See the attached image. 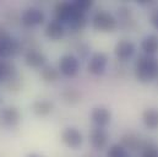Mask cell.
<instances>
[{"mask_svg": "<svg viewBox=\"0 0 158 157\" xmlns=\"http://www.w3.org/2000/svg\"><path fill=\"white\" fill-rule=\"evenodd\" d=\"M135 76L137 81L148 83L158 78V59L156 57L140 55L135 63Z\"/></svg>", "mask_w": 158, "mask_h": 157, "instance_id": "cell-1", "label": "cell"}, {"mask_svg": "<svg viewBox=\"0 0 158 157\" xmlns=\"http://www.w3.org/2000/svg\"><path fill=\"white\" fill-rule=\"evenodd\" d=\"M23 50V42L14 38L4 27L0 26V59L15 57Z\"/></svg>", "mask_w": 158, "mask_h": 157, "instance_id": "cell-2", "label": "cell"}, {"mask_svg": "<svg viewBox=\"0 0 158 157\" xmlns=\"http://www.w3.org/2000/svg\"><path fill=\"white\" fill-rule=\"evenodd\" d=\"M119 26L118 20L108 11H97L92 17V27L98 32H114Z\"/></svg>", "mask_w": 158, "mask_h": 157, "instance_id": "cell-3", "label": "cell"}, {"mask_svg": "<svg viewBox=\"0 0 158 157\" xmlns=\"http://www.w3.org/2000/svg\"><path fill=\"white\" fill-rule=\"evenodd\" d=\"M80 71V60L73 54H65L59 60V73L66 78H75Z\"/></svg>", "mask_w": 158, "mask_h": 157, "instance_id": "cell-4", "label": "cell"}, {"mask_svg": "<svg viewBox=\"0 0 158 157\" xmlns=\"http://www.w3.org/2000/svg\"><path fill=\"white\" fill-rule=\"evenodd\" d=\"M108 62H109V58L106 53L97 52V53L92 54V57L89 58L87 70L89 74H92L94 76H99V75L104 74L107 65H108Z\"/></svg>", "mask_w": 158, "mask_h": 157, "instance_id": "cell-5", "label": "cell"}, {"mask_svg": "<svg viewBox=\"0 0 158 157\" xmlns=\"http://www.w3.org/2000/svg\"><path fill=\"white\" fill-rule=\"evenodd\" d=\"M75 14H76V9L74 7L73 2L61 1L58 2L54 7V16H55L54 20L59 21L63 25H68Z\"/></svg>", "mask_w": 158, "mask_h": 157, "instance_id": "cell-6", "label": "cell"}, {"mask_svg": "<svg viewBox=\"0 0 158 157\" xmlns=\"http://www.w3.org/2000/svg\"><path fill=\"white\" fill-rule=\"evenodd\" d=\"M45 21L44 12L37 7H28L21 15V23L25 27H36Z\"/></svg>", "mask_w": 158, "mask_h": 157, "instance_id": "cell-7", "label": "cell"}, {"mask_svg": "<svg viewBox=\"0 0 158 157\" xmlns=\"http://www.w3.org/2000/svg\"><path fill=\"white\" fill-rule=\"evenodd\" d=\"M60 139H61V141L65 146H68L70 149H74V150L79 149L83 142V136H82L81 131L76 128H73V126L65 128L61 131Z\"/></svg>", "mask_w": 158, "mask_h": 157, "instance_id": "cell-8", "label": "cell"}, {"mask_svg": "<svg viewBox=\"0 0 158 157\" xmlns=\"http://www.w3.org/2000/svg\"><path fill=\"white\" fill-rule=\"evenodd\" d=\"M25 64L33 69H40L45 66L47 57L37 48H28L23 54Z\"/></svg>", "mask_w": 158, "mask_h": 157, "instance_id": "cell-9", "label": "cell"}, {"mask_svg": "<svg viewBox=\"0 0 158 157\" xmlns=\"http://www.w3.org/2000/svg\"><path fill=\"white\" fill-rule=\"evenodd\" d=\"M136 52V45L129 39H120L114 47V54L120 62L129 60Z\"/></svg>", "mask_w": 158, "mask_h": 157, "instance_id": "cell-10", "label": "cell"}, {"mask_svg": "<svg viewBox=\"0 0 158 157\" xmlns=\"http://www.w3.org/2000/svg\"><path fill=\"white\" fill-rule=\"evenodd\" d=\"M109 135L104 128H97L94 126L89 133V142L94 150H103L106 149L108 144Z\"/></svg>", "mask_w": 158, "mask_h": 157, "instance_id": "cell-11", "label": "cell"}, {"mask_svg": "<svg viewBox=\"0 0 158 157\" xmlns=\"http://www.w3.org/2000/svg\"><path fill=\"white\" fill-rule=\"evenodd\" d=\"M91 120L97 128H106L112 120V113L107 107H94L91 112Z\"/></svg>", "mask_w": 158, "mask_h": 157, "instance_id": "cell-12", "label": "cell"}, {"mask_svg": "<svg viewBox=\"0 0 158 157\" xmlns=\"http://www.w3.org/2000/svg\"><path fill=\"white\" fill-rule=\"evenodd\" d=\"M20 112L16 107H5L0 112V124L5 128H14L20 123Z\"/></svg>", "mask_w": 158, "mask_h": 157, "instance_id": "cell-13", "label": "cell"}, {"mask_svg": "<svg viewBox=\"0 0 158 157\" xmlns=\"http://www.w3.org/2000/svg\"><path fill=\"white\" fill-rule=\"evenodd\" d=\"M44 35L45 37L53 42L60 40L65 35V27L63 23H60L56 20H52L47 23L45 30H44Z\"/></svg>", "mask_w": 158, "mask_h": 157, "instance_id": "cell-14", "label": "cell"}, {"mask_svg": "<svg viewBox=\"0 0 158 157\" xmlns=\"http://www.w3.org/2000/svg\"><path fill=\"white\" fill-rule=\"evenodd\" d=\"M145 141H142V139H140L137 135L129 133L121 136L120 139V145L124 146L127 151H137L139 149L142 150V147L145 146Z\"/></svg>", "mask_w": 158, "mask_h": 157, "instance_id": "cell-15", "label": "cell"}, {"mask_svg": "<svg viewBox=\"0 0 158 157\" xmlns=\"http://www.w3.org/2000/svg\"><path fill=\"white\" fill-rule=\"evenodd\" d=\"M141 50L145 55L155 57L158 53V35H148L141 40Z\"/></svg>", "mask_w": 158, "mask_h": 157, "instance_id": "cell-16", "label": "cell"}, {"mask_svg": "<svg viewBox=\"0 0 158 157\" xmlns=\"http://www.w3.org/2000/svg\"><path fill=\"white\" fill-rule=\"evenodd\" d=\"M54 109L53 102L48 100H37L32 103V112L38 117H47Z\"/></svg>", "mask_w": 158, "mask_h": 157, "instance_id": "cell-17", "label": "cell"}, {"mask_svg": "<svg viewBox=\"0 0 158 157\" xmlns=\"http://www.w3.org/2000/svg\"><path fill=\"white\" fill-rule=\"evenodd\" d=\"M17 76L16 66L14 63L6 59H0V80L2 82H6L11 78Z\"/></svg>", "mask_w": 158, "mask_h": 157, "instance_id": "cell-18", "label": "cell"}, {"mask_svg": "<svg viewBox=\"0 0 158 157\" xmlns=\"http://www.w3.org/2000/svg\"><path fill=\"white\" fill-rule=\"evenodd\" d=\"M142 121L146 128L151 130L158 129V109L157 108H147L142 112Z\"/></svg>", "mask_w": 158, "mask_h": 157, "instance_id": "cell-19", "label": "cell"}, {"mask_svg": "<svg viewBox=\"0 0 158 157\" xmlns=\"http://www.w3.org/2000/svg\"><path fill=\"white\" fill-rule=\"evenodd\" d=\"M87 25V16L86 14H82L76 10V14L74 15V17L71 19V21L68 23L69 28L74 32H79V31H82Z\"/></svg>", "mask_w": 158, "mask_h": 157, "instance_id": "cell-20", "label": "cell"}, {"mask_svg": "<svg viewBox=\"0 0 158 157\" xmlns=\"http://www.w3.org/2000/svg\"><path fill=\"white\" fill-rule=\"evenodd\" d=\"M59 76H60L59 69H55L54 66L45 65L40 69V78L44 82H48V83L56 82L59 80Z\"/></svg>", "mask_w": 158, "mask_h": 157, "instance_id": "cell-21", "label": "cell"}, {"mask_svg": "<svg viewBox=\"0 0 158 157\" xmlns=\"http://www.w3.org/2000/svg\"><path fill=\"white\" fill-rule=\"evenodd\" d=\"M81 93L76 88H66L61 93V98L66 104H76L81 101Z\"/></svg>", "mask_w": 158, "mask_h": 157, "instance_id": "cell-22", "label": "cell"}, {"mask_svg": "<svg viewBox=\"0 0 158 157\" xmlns=\"http://www.w3.org/2000/svg\"><path fill=\"white\" fill-rule=\"evenodd\" d=\"M107 157H130L129 151L120 144H113L107 152Z\"/></svg>", "mask_w": 158, "mask_h": 157, "instance_id": "cell-23", "label": "cell"}, {"mask_svg": "<svg viewBox=\"0 0 158 157\" xmlns=\"http://www.w3.org/2000/svg\"><path fill=\"white\" fill-rule=\"evenodd\" d=\"M141 157H158V146L152 142H146L141 150Z\"/></svg>", "mask_w": 158, "mask_h": 157, "instance_id": "cell-24", "label": "cell"}, {"mask_svg": "<svg viewBox=\"0 0 158 157\" xmlns=\"http://www.w3.org/2000/svg\"><path fill=\"white\" fill-rule=\"evenodd\" d=\"M73 5L77 11L82 12V14H86L87 11H89L92 9L93 1L92 0H76L73 2Z\"/></svg>", "mask_w": 158, "mask_h": 157, "instance_id": "cell-25", "label": "cell"}, {"mask_svg": "<svg viewBox=\"0 0 158 157\" xmlns=\"http://www.w3.org/2000/svg\"><path fill=\"white\" fill-rule=\"evenodd\" d=\"M4 83H5L6 90L10 91V92H19L22 88V81L20 80L19 76H15L14 78H11V80H9Z\"/></svg>", "mask_w": 158, "mask_h": 157, "instance_id": "cell-26", "label": "cell"}, {"mask_svg": "<svg viewBox=\"0 0 158 157\" xmlns=\"http://www.w3.org/2000/svg\"><path fill=\"white\" fill-rule=\"evenodd\" d=\"M118 15H119V20L124 23L126 22H131L132 21V14H131V10L126 6H121L119 7L118 10Z\"/></svg>", "mask_w": 158, "mask_h": 157, "instance_id": "cell-27", "label": "cell"}, {"mask_svg": "<svg viewBox=\"0 0 158 157\" xmlns=\"http://www.w3.org/2000/svg\"><path fill=\"white\" fill-rule=\"evenodd\" d=\"M77 52H79L81 58H87V55L89 53V47L87 44H85V43H81L79 45V48H77Z\"/></svg>", "mask_w": 158, "mask_h": 157, "instance_id": "cell-28", "label": "cell"}, {"mask_svg": "<svg viewBox=\"0 0 158 157\" xmlns=\"http://www.w3.org/2000/svg\"><path fill=\"white\" fill-rule=\"evenodd\" d=\"M150 21H151V25L153 26V28L158 31V10L153 11L150 16Z\"/></svg>", "mask_w": 158, "mask_h": 157, "instance_id": "cell-29", "label": "cell"}, {"mask_svg": "<svg viewBox=\"0 0 158 157\" xmlns=\"http://www.w3.org/2000/svg\"><path fill=\"white\" fill-rule=\"evenodd\" d=\"M26 157H42L40 155H38V154H28Z\"/></svg>", "mask_w": 158, "mask_h": 157, "instance_id": "cell-30", "label": "cell"}, {"mask_svg": "<svg viewBox=\"0 0 158 157\" xmlns=\"http://www.w3.org/2000/svg\"><path fill=\"white\" fill-rule=\"evenodd\" d=\"M157 81H158V78H157Z\"/></svg>", "mask_w": 158, "mask_h": 157, "instance_id": "cell-31", "label": "cell"}, {"mask_svg": "<svg viewBox=\"0 0 158 157\" xmlns=\"http://www.w3.org/2000/svg\"><path fill=\"white\" fill-rule=\"evenodd\" d=\"M0 81H1V80H0Z\"/></svg>", "mask_w": 158, "mask_h": 157, "instance_id": "cell-32", "label": "cell"}]
</instances>
